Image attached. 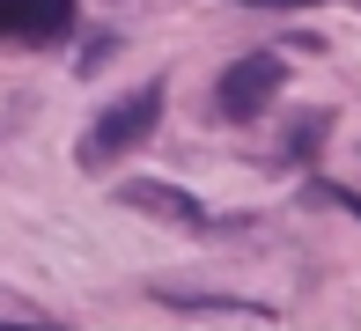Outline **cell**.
I'll return each instance as SVG.
<instances>
[{
    "label": "cell",
    "instance_id": "2",
    "mask_svg": "<svg viewBox=\"0 0 361 331\" xmlns=\"http://www.w3.org/2000/svg\"><path fill=\"white\" fill-rule=\"evenodd\" d=\"M273 96H281V59H273V52H251V59H236L221 74L214 104H221V118H258Z\"/></svg>",
    "mask_w": 361,
    "mask_h": 331
},
{
    "label": "cell",
    "instance_id": "4",
    "mask_svg": "<svg viewBox=\"0 0 361 331\" xmlns=\"http://www.w3.org/2000/svg\"><path fill=\"white\" fill-rule=\"evenodd\" d=\"M317 199H332V206H347L354 221H361V192H339V185H317Z\"/></svg>",
    "mask_w": 361,
    "mask_h": 331
},
{
    "label": "cell",
    "instance_id": "1",
    "mask_svg": "<svg viewBox=\"0 0 361 331\" xmlns=\"http://www.w3.org/2000/svg\"><path fill=\"white\" fill-rule=\"evenodd\" d=\"M155 118H162V81H147V89H133L126 104H111L104 118L89 125V140H81V162H111V155H126V147H140L147 132H155Z\"/></svg>",
    "mask_w": 361,
    "mask_h": 331
},
{
    "label": "cell",
    "instance_id": "3",
    "mask_svg": "<svg viewBox=\"0 0 361 331\" xmlns=\"http://www.w3.org/2000/svg\"><path fill=\"white\" fill-rule=\"evenodd\" d=\"M74 30V0H0V37L15 44H59Z\"/></svg>",
    "mask_w": 361,
    "mask_h": 331
}]
</instances>
